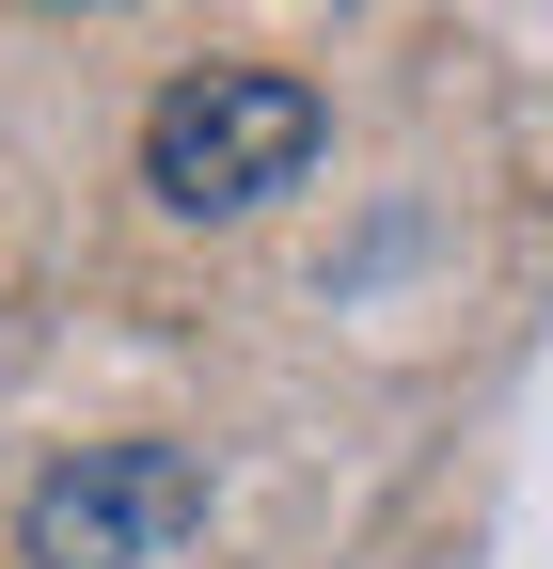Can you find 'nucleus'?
Instances as JSON below:
<instances>
[{
  "label": "nucleus",
  "mask_w": 553,
  "mask_h": 569,
  "mask_svg": "<svg viewBox=\"0 0 553 569\" xmlns=\"http://www.w3.org/2000/svg\"><path fill=\"white\" fill-rule=\"evenodd\" d=\"M316 159H332V96L301 63H190L143 111V190L174 222H253V206H285Z\"/></svg>",
  "instance_id": "obj_1"
},
{
  "label": "nucleus",
  "mask_w": 553,
  "mask_h": 569,
  "mask_svg": "<svg viewBox=\"0 0 553 569\" xmlns=\"http://www.w3.org/2000/svg\"><path fill=\"white\" fill-rule=\"evenodd\" d=\"M205 538V459L190 443H80L32 475L17 553L32 569H174Z\"/></svg>",
  "instance_id": "obj_2"
}]
</instances>
